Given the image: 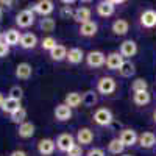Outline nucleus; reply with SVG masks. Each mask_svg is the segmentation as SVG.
I'll return each mask as SVG.
<instances>
[{
  "mask_svg": "<svg viewBox=\"0 0 156 156\" xmlns=\"http://www.w3.org/2000/svg\"><path fill=\"white\" fill-rule=\"evenodd\" d=\"M33 12L34 14H41L42 17H48V14H51L55 9V3L51 0H39L33 5Z\"/></svg>",
  "mask_w": 156,
  "mask_h": 156,
  "instance_id": "obj_1",
  "label": "nucleus"
},
{
  "mask_svg": "<svg viewBox=\"0 0 156 156\" xmlns=\"http://www.w3.org/2000/svg\"><path fill=\"white\" fill-rule=\"evenodd\" d=\"M34 19H36V16H34L33 9H22L16 16V23L20 28H28L34 23Z\"/></svg>",
  "mask_w": 156,
  "mask_h": 156,
  "instance_id": "obj_2",
  "label": "nucleus"
},
{
  "mask_svg": "<svg viewBox=\"0 0 156 156\" xmlns=\"http://www.w3.org/2000/svg\"><path fill=\"white\" fill-rule=\"evenodd\" d=\"M115 80L112 76H101L98 80V84H97V90L103 95H109L115 90Z\"/></svg>",
  "mask_w": 156,
  "mask_h": 156,
  "instance_id": "obj_3",
  "label": "nucleus"
},
{
  "mask_svg": "<svg viewBox=\"0 0 156 156\" xmlns=\"http://www.w3.org/2000/svg\"><path fill=\"white\" fill-rule=\"evenodd\" d=\"M112 112L108 108H98L94 112V122L100 126H106L109 123H112Z\"/></svg>",
  "mask_w": 156,
  "mask_h": 156,
  "instance_id": "obj_4",
  "label": "nucleus"
},
{
  "mask_svg": "<svg viewBox=\"0 0 156 156\" xmlns=\"http://www.w3.org/2000/svg\"><path fill=\"white\" fill-rule=\"evenodd\" d=\"M86 62H87V66L89 67H101V66H105V62H106V56L103 51H89V53L86 55Z\"/></svg>",
  "mask_w": 156,
  "mask_h": 156,
  "instance_id": "obj_5",
  "label": "nucleus"
},
{
  "mask_svg": "<svg viewBox=\"0 0 156 156\" xmlns=\"http://www.w3.org/2000/svg\"><path fill=\"white\" fill-rule=\"evenodd\" d=\"M55 148H56V142L53 139H41L37 142V151L39 154L42 156H50L55 153Z\"/></svg>",
  "mask_w": 156,
  "mask_h": 156,
  "instance_id": "obj_6",
  "label": "nucleus"
},
{
  "mask_svg": "<svg viewBox=\"0 0 156 156\" xmlns=\"http://www.w3.org/2000/svg\"><path fill=\"white\" fill-rule=\"evenodd\" d=\"M73 145H75V139H73V136L69 134V133H62V134H59L58 139H56V147H58L61 151H66V153H67Z\"/></svg>",
  "mask_w": 156,
  "mask_h": 156,
  "instance_id": "obj_7",
  "label": "nucleus"
},
{
  "mask_svg": "<svg viewBox=\"0 0 156 156\" xmlns=\"http://www.w3.org/2000/svg\"><path fill=\"white\" fill-rule=\"evenodd\" d=\"M106 67L111 69V70H119L120 66L123 64V56L119 53V51H112L106 56Z\"/></svg>",
  "mask_w": 156,
  "mask_h": 156,
  "instance_id": "obj_8",
  "label": "nucleus"
},
{
  "mask_svg": "<svg viewBox=\"0 0 156 156\" xmlns=\"http://www.w3.org/2000/svg\"><path fill=\"white\" fill-rule=\"evenodd\" d=\"M119 139H120V142L125 145V147H131V145H134L136 142H137V134H136V131L134 129H122L120 131V136H119Z\"/></svg>",
  "mask_w": 156,
  "mask_h": 156,
  "instance_id": "obj_9",
  "label": "nucleus"
},
{
  "mask_svg": "<svg viewBox=\"0 0 156 156\" xmlns=\"http://www.w3.org/2000/svg\"><path fill=\"white\" fill-rule=\"evenodd\" d=\"M119 53L123 56V58H131L137 53V44L131 39H128V41H123L122 45H120V51Z\"/></svg>",
  "mask_w": 156,
  "mask_h": 156,
  "instance_id": "obj_10",
  "label": "nucleus"
},
{
  "mask_svg": "<svg viewBox=\"0 0 156 156\" xmlns=\"http://www.w3.org/2000/svg\"><path fill=\"white\" fill-rule=\"evenodd\" d=\"M76 140H78V145L81 144V147L83 145H89L90 142L94 140L92 129H90V128H80V129H78V133H76Z\"/></svg>",
  "mask_w": 156,
  "mask_h": 156,
  "instance_id": "obj_11",
  "label": "nucleus"
},
{
  "mask_svg": "<svg viewBox=\"0 0 156 156\" xmlns=\"http://www.w3.org/2000/svg\"><path fill=\"white\" fill-rule=\"evenodd\" d=\"M90 14H92V11H90L89 8L80 6V8H76L73 11V20L78 22L80 25H83V23H86V22L90 20Z\"/></svg>",
  "mask_w": 156,
  "mask_h": 156,
  "instance_id": "obj_12",
  "label": "nucleus"
},
{
  "mask_svg": "<svg viewBox=\"0 0 156 156\" xmlns=\"http://www.w3.org/2000/svg\"><path fill=\"white\" fill-rule=\"evenodd\" d=\"M140 23L145 28H153L156 25V11L154 9H147L140 14Z\"/></svg>",
  "mask_w": 156,
  "mask_h": 156,
  "instance_id": "obj_13",
  "label": "nucleus"
},
{
  "mask_svg": "<svg viewBox=\"0 0 156 156\" xmlns=\"http://www.w3.org/2000/svg\"><path fill=\"white\" fill-rule=\"evenodd\" d=\"M22 34L16 30V28H9L5 34H3V42L9 47V45H17L20 42Z\"/></svg>",
  "mask_w": 156,
  "mask_h": 156,
  "instance_id": "obj_14",
  "label": "nucleus"
},
{
  "mask_svg": "<svg viewBox=\"0 0 156 156\" xmlns=\"http://www.w3.org/2000/svg\"><path fill=\"white\" fill-rule=\"evenodd\" d=\"M55 117H56V120H59V122H66V120H69L72 117V109L67 105L61 103V105H58L55 108Z\"/></svg>",
  "mask_w": 156,
  "mask_h": 156,
  "instance_id": "obj_15",
  "label": "nucleus"
},
{
  "mask_svg": "<svg viewBox=\"0 0 156 156\" xmlns=\"http://www.w3.org/2000/svg\"><path fill=\"white\" fill-rule=\"evenodd\" d=\"M33 73V69L28 62H20L17 64L16 67V76L19 78V80H28V78L31 76Z\"/></svg>",
  "mask_w": 156,
  "mask_h": 156,
  "instance_id": "obj_16",
  "label": "nucleus"
},
{
  "mask_svg": "<svg viewBox=\"0 0 156 156\" xmlns=\"http://www.w3.org/2000/svg\"><path fill=\"white\" fill-rule=\"evenodd\" d=\"M19 44H20V47L25 48V50L34 48L36 44H37V37H36V34H33V33H25V34H22Z\"/></svg>",
  "mask_w": 156,
  "mask_h": 156,
  "instance_id": "obj_17",
  "label": "nucleus"
},
{
  "mask_svg": "<svg viewBox=\"0 0 156 156\" xmlns=\"http://www.w3.org/2000/svg\"><path fill=\"white\" fill-rule=\"evenodd\" d=\"M139 144L142 148H151L154 144H156V136L151 133V131H145L139 136Z\"/></svg>",
  "mask_w": 156,
  "mask_h": 156,
  "instance_id": "obj_18",
  "label": "nucleus"
},
{
  "mask_svg": "<svg viewBox=\"0 0 156 156\" xmlns=\"http://www.w3.org/2000/svg\"><path fill=\"white\" fill-rule=\"evenodd\" d=\"M97 12H98V16H101V17L112 16L114 14V5H112V2H106V0L100 2L97 5Z\"/></svg>",
  "mask_w": 156,
  "mask_h": 156,
  "instance_id": "obj_19",
  "label": "nucleus"
},
{
  "mask_svg": "<svg viewBox=\"0 0 156 156\" xmlns=\"http://www.w3.org/2000/svg\"><path fill=\"white\" fill-rule=\"evenodd\" d=\"M128 30H129V23L125 19H117V20L112 22V31H114V34L123 36V34L128 33Z\"/></svg>",
  "mask_w": 156,
  "mask_h": 156,
  "instance_id": "obj_20",
  "label": "nucleus"
},
{
  "mask_svg": "<svg viewBox=\"0 0 156 156\" xmlns=\"http://www.w3.org/2000/svg\"><path fill=\"white\" fill-rule=\"evenodd\" d=\"M70 64H80L83 59H84V53H83V50L81 48H78V47H73L67 51V58H66Z\"/></svg>",
  "mask_w": 156,
  "mask_h": 156,
  "instance_id": "obj_21",
  "label": "nucleus"
},
{
  "mask_svg": "<svg viewBox=\"0 0 156 156\" xmlns=\"http://www.w3.org/2000/svg\"><path fill=\"white\" fill-rule=\"evenodd\" d=\"M98 30V25L94 22V20H89L83 25H80V34L81 36H86V37H90V36H94Z\"/></svg>",
  "mask_w": 156,
  "mask_h": 156,
  "instance_id": "obj_22",
  "label": "nucleus"
},
{
  "mask_svg": "<svg viewBox=\"0 0 156 156\" xmlns=\"http://www.w3.org/2000/svg\"><path fill=\"white\" fill-rule=\"evenodd\" d=\"M17 134H19V137H22V139L31 137V136L34 134V125H33L31 122H23V123H20V125H19V129H17Z\"/></svg>",
  "mask_w": 156,
  "mask_h": 156,
  "instance_id": "obj_23",
  "label": "nucleus"
},
{
  "mask_svg": "<svg viewBox=\"0 0 156 156\" xmlns=\"http://www.w3.org/2000/svg\"><path fill=\"white\" fill-rule=\"evenodd\" d=\"M19 108H22L20 106V101H17V100H12V98H5V101H3V105H2V111L3 112H6V114H12V112H16Z\"/></svg>",
  "mask_w": 156,
  "mask_h": 156,
  "instance_id": "obj_24",
  "label": "nucleus"
},
{
  "mask_svg": "<svg viewBox=\"0 0 156 156\" xmlns=\"http://www.w3.org/2000/svg\"><path fill=\"white\" fill-rule=\"evenodd\" d=\"M64 105H67L70 109L80 106L81 105V94H78V92H69L66 95V98H64Z\"/></svg>",
  "mask_w": 156,
  "mask_h": 156,
  "instance_id": "obj_25",
  "label": "nucleus"
},
{
  "mask_svg": "<svg viewBox=\"0 0 156 156\" xmlns=\"http://www.w3.org/2000/svg\"><path fill=\"white\" fill-rule=\"evenodd\" d=\"M50 58L53 59V61H62V59H66L67 58V48L64 47V45H56L53 50L50 51Z\"/></svg>",
  "mask_w": 156,
  "mask_h": 156,
  "instance_id": "obj_26",
  "label": "nucleus"
},
{
  "mask_svg": "<svg viewBox=\"0 0 156 156\" xmlns=\"http://www.w3.org/2000/svg\"><path fill=\"white\" fill-rule=\"evenodd\" d=\"M134 103L137 106H145L150 103L151 100V95L148 94V90H144V92H134V97H133Z\"/></svg>",
  "mask_w": 156,
  "mask_h": 156,
  "instance_id": "obj_27",
  "label": "nucleus"
},
{
  "mask_svg": "<svg viewBox=\"0 0 156 156\" xmlns=\"http://www.w3.org/2000/svg\"><path fill=\"white\" fill-rule=\"evenodd\" d=\"M81 103H83L86 108L94 106L95 103H97V94L94 92V90H86V92L81 95Z\"/></svg>",
  "mask_w": 156,
  "mask_h": 156,
  "instance_id": "obj_28",
  "label": "nucleus"
},
{
  "mask_svg": "<svg viewBox=\"0 0 156 156\" xmlns=\"http://www.w3.org/2000/svg\"><path fill=\"white\" fill-rule=\"evenodd\" d=\"M55 27H56V22L51 17H44V19H41V22H39V28H41L44 33H51L55 30Z\"/></svg>",
  "mask_w": 156,
  "mask_h": 156,
  "instance_id": "obj_29",
  "label": "nucleus"
},
{
  "mask_svg": "<svg viewBox=\"0 0 156 156\" xmlns=\"http://www.w3.org/2000/svg\"><path fill=\"white\" fill-rule=\"evenodd\" d=\"M134 72H136V69H134V64L131 61H123V64H122L120 69H119V73L122 76H125V78L134 75Z\"/></svg>",
  "mask_w": 156,
  "mask_h": 156,
  "instance_id": "obj_30",
  "label": "nucleus"
},
{
  "mask_svg": "<svg viewBox=\"0 0 156 156\" xmlns=\"http://www.w3.org/2000/svg\"><path fill=\"white\" fill-rule=\"evenodd\" d=\"M123 148H125V145L120 142L119 137H117V139H112L109 144H108V151L112 153V154H120V153L123 151Z\"/></svg>",
  "mask_w": 156,
  "mask_h": 156,
  "instance_id": "obj_31",
  "label": "nucleus"
},
{
  "mask_svg": "<svg viewBox=\"0 0 156 156\" xmlns=\"http://www.w3.org/2000/svg\"><path fill=\"white\" fill-rule=\"evenodd\" d=\"M11 122L12 123H23V122H27V120H25V119H27V111H25V108H19L16 112H12L11 115Z\"/></svg>",
  "mask_w": 156,
  "mask_h": 156,
  "instance_id": "obj_32",
  "label": "nucleus"
},
{
  "mask_svg": "<svg viewBox=\"0 0 156 156\" xmlns=\"http://www.w3.org/2000/svg\"><path fill=\"white\" fill-rule=\"evenodd\" d=\"M147 87H148V83L144 80V78H137V80H134L133 86H131L133 92H144V90H147Z\"/></svg>",
  "mask_w": 156,
  "mask_h": 156,
  "instance_id": "obj_33",
  "label": "nucleus"
},
{
  "mask_svg": "<svg viewBox=\"0 0 156 156\" xmlns=\"http://www.w3.org/2000/svg\"><path fill=\"white\" fill-rule=\"evenodd\" d=\"M56 45H58V44H56V39H55V37H51V36L44 37V39H42V42H41V47H42L44 50H48V51H51Z\"/></svg>",
  "mask_w": 156,
  "mask_h": 156,
  "instance_id": "obj_34",
  "label": "nucleus"
},
{
  "mask_svg": "<svg viewBox=\"0 0 156 156\" xmlns=\"http://www.w3.org/2000/svg\"><path fill=\"white\" fill-rule=\"evenodd\" d=\"M22 95H23V90H22L20 86H12V87L9 89V98L20 101V100H22Z\"/></svg>",
  "mask_w": 156,
  "mask_h": 156,
  "instance_id": "obj_35",
  "label": "nucleus"
},
{
  "mask_svg": "<svg viewBox=\"0 0 156 156\" xmlns=\"http://www.w3.org/2000/svg\"><path fill=\"white\" fill-rule=\"evenodd\" d=\"M67 156H83V147L78 145V144H75V145L67 151Z\"/></svg>",
  "mask_w": 156,
  "mask_h": 156,
  "instance_id": "obj_36",
  "label": "nucleus"
},
{
  "mask_svg": "<svg viewBox=\"0 0 156 156\" xmlns=\"http://www.w3.org/2000/svg\"><path fill=\"white\" fill-rule=\"evenodd\" d=\"M59 14H61L62 19H69V17H73V11H72L70 6H62L59 9Z\"/></svg>",
  "mask_w": 156,
  "mask_h": 156,
  "instance_id": "obj_37",
  "label": "nucleus"
},
{
  "mask_svg": "<svg viewBox=\"0 0 156 156\" xmlns=\"http://www.w3.org/2000/svg\"><path fill=\"white\" fill-rule=\"evenodd\" d=\"M86 156H105V151L101 148H90Z\"/></svg>",
  "mask_w": 156,
  "mask_h": 156,
  "instance_id": "obj_38",
  "label": "nucleus"
},
{
  "mask_svg": "<svg viewBox=\"0 0 156 156\" xmlns=\"http://www.w3.org/2000/svg\"><path fill=\"white\" fill-rule=\"evenodd\" d=\"M9 53V47L2 41V42H0V58H3V56H6Z\"/></svg>",
  "mask_w": 156,
  "mask_h": 156,
  "instance_id": "obj_39",
  "label": "nucleus"
},
{
  "mask_svg": "<svg viewBox=\"0 0 156 156\" xmlns=\"http://www.w3.org/2000/svg\"><path fill=\"white\" fill-rule=\"evenodd\" d=\"M9 156H27V153L22 151V150H16V151H12Z\"/></svg>",
  "mask_w": 156,
  "mask_h": 156,
  "instance_id": "obj_40",
  "label": "nucleus"
},
{
  "mask_svg": "<svg viewBox=\"0 0 156 156\" xmlns=\"http://www.w3.org/2000/svg\"><path fill=\"white\" fill-rule=\"evenodd\" d=\"M0 5H3V6H6V8H11V5H12V2H6V0H0Z\"/></svg>",
  "mask_w": 156,
  "mask_h": 156,
  "instance_id": "obj_41",
  "label": "nucleus"
},
{
  "mask_svg": "<svg viewBox=\"0 0 156 156\" xmlns=\"http://www.w3.org/2000/svg\"><path fill=\"white\" fill-rule=\"evenodd\" d=\"M3 101H5V97H3V94H2V92H0V108H2Z\"/></svg>",
  "mask_w": 156,
  "mask_h": 156,
  "instance_id": "obj_42",
  "label": "nucleus"
},
{
  "mask_svg": "<svg viewBox=\"0 0 156 156\" xmlns=\"http://www.w3.org/2000/svg\"><path fill=\"white\" fill-rule=\"evenodd\" d=\"M2 41H3V33L0 31V42H2Z\"/></svg>",
  "mask_w": 156,
  "mask_h": 156,
  "instance_id": "obj_43",
  "label": "nucleus"
},
{
  "mask_svg": "<svg viewBox=\"0 0 156 156\" xmlns=\"http://www.w3.org/2000/svg\"><path fill=\"white\" fill-rule=\"evenodd\" d=\"M2 16H3V11H2V8H0V20H2Z\"/></svg>",
  "mask_w": 156,
  "mask_h": 156,
  "instance_id": "obj_44",
  "label": "nucleus"
},
{
  "mask_svg": "<svg viewBox=\"0 0 156 156\" xmlns=\"http://www.w3.org/2000/svg\"><path fill=\"white\" fill-rule=\"evenodd\" d=\"M153 117H154V122H156V111H154V114H153Z\"/></svg>",
  "mask_w": 156,
  "mask_h": 156,
  "instance_id": "obj_45",
  "label": "nucleus"
},
{
  "mask_svg": "<svg viewBox=\"0 0 156 156\" xmlns=\"http://www.w3.org/2000/svg\"><path fill=\"white\" fill-rule=\"evenodd\" d=\"M122 156H131V154H122Z\"/></svg>",
  "mask_w": 156,
  "mask_h": 156,
  "instance_id": "obj_46",
  "label": "nucleus"
}]
</instances>
